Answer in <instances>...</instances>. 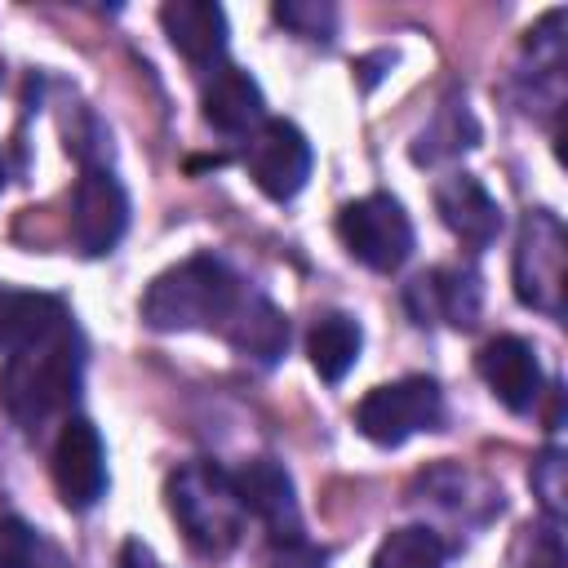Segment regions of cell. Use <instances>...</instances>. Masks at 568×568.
Here are the masks:
<instances>
[{"label":"cell","mask_w":568,"mask_h":568,"mask_svg":"<svg viewBox=\"0 0 568 568\" xmlns=\"http://www.w3.org/2000/svg\"><path fill=\"white\" fill-rule=\"evenodd\" d=\"M244 302V284L209 253H195L151 280L142 293V320L155 333H182V328H226L231 315Z\"/></svg>","instance_id":"1"},{"label":"cell","mask_w":568,"mask_h":568,"mask_svg":"<svg viewBox=\"0 0 568 568\" xmlns=\"http://www.w3.org/2000/svg\"><path fill=\"white\" fill-rule=\"evenodd\" d=\"M80 373H84L80 337H75V324H67L62 333H53L44 342H31V346L4 355L0 399L18 426L36 430L75 399Z\"/></svg>","instance_id":"2"},{"label":"cell","mask_w":568,"mask_h":568,"mask_svg":"<svg viewBox=\"0 0 568 568\" xmlns=\"http://www.w3.org/2000/svg\"><path fill=\"white\" fill-rule=\"evenodd\" d=\"M169 510L191 537V546L209 555H226L240 541L244 528V506L235 497V484L222 466L213 462H186L169 475Z\"/></svg>","instance_id":"3"},{"label":"cell","mask_w":568,"mask_h":568,"mask_svg":"<svg viewBox=\"0 0 568 568\" xmlns=\"http://www.w3.org/2000/svg\"><path fill=\"white\" fill-rule=\"evenodd\" d=\"M564 262H568L564 222L550 209H532L519 222V240H515V293H519V302L559 320L564 315Z\"/></svg>","instance_id":"4"},{"label":"cell","mask_w":568,"mask_h":568,"mask_svg":"<svg viewBox=\"0 0 568 568\" xmlns=\"http://www.w3.org/2000/svg\"><path fill=\"white\" fill-rule=\"evenodd\" d=\"M337 235L368 271H399L413 253V222L395 195H359L337 213Z\"/></svg>","instance_id":"5"},{"label":"cell","mask_w":568,"mask_h":568,"mask_svg":"<svg viewBox=\"0 0 568 568\" xmlns=\"http://www.w3.org/2000/svg\"><path fill=\"white\" fill-rule=\"evenodd\" d=\"M439 417H444V395L430 377H399V382L373 386L355 408L359 435L382 448H395L408 435L439 426Z\"/></svg>","instance_id":"6"},{"label":"cell","mask_w":568,"mask_h":568,"mask_svg":"<svg viewBox=\"0 0 568 568\" xmlns=\"http://www.w3.org/2000/svg\"><path fill=\"white\" fill-rule=\"evenodd\" d=\"M244 169L271 200H293L311 178V142L293 120H262L244 142Z\"/></svg>","instance_id":"7"},{"label":"cell","mask_w":568,"mask_h":568,"mask_svg":"<svg viewBox=\"0 0 568 568\" xmlns=\"http://www.w3.org/2000/svg\"><path fill=\"white\" fill-rule=\"evenodd\" d=\"M129 231V195L115 173L84 169L71 191V240L84 257L111 253Z\"/></svg>","instance_id":"8"},{"label":"cell","mask_w":568,"mask_h":568,"mask_svg":"<svg viewBox=\"0 0 568 568\" xmlns=\"http://www.w3.org/2000/svg\"><path fill=\"white\" fill-rule=\"evenodd\" d=\"M53 488L62 506L93 510L106 493V448L89 417H67L53 444Z\"/></svg>","instance_id":"9"},{"label":"cell","mask_w":568,"mask_h":568,"mask_svg":"<svg viewBox=\"0 0 568 568\" xmlns=\"http://www.w3.org/2000/svg\"><path fill=\"white\" fill-rule=\"evenodd\" d=\"M235 497L244 506V515H257L275 541H302V510H297V493H293V479L280 462L271 457H253L244 462L235 475Z\"/></svg>","instance_id":"10"},{"label":"cell","mask_w":568,"mask_h":568,"mask_svg":"<svg viewBox=\"0 0 568 568\" xmlns=\"http://www.w3.org/2000/svg\"><path fill=\"white\" fill-rule=\"evenodd\" d=\"M479 377L484 386L497 395V404H506L510 413H528L537 399H541V364L532 355V346L515 333H501L493 337L484 351H479Z\"/></svg>","instance_id":"11"},{"label":"cell","mask_w":568,"mask_h":568,"mask_svg":"<svg viewBox=\"0 0 568 568\" xmlns=\"http://www.w3.org/2000/svg\"><path fill=\"white\" fill-rule=\"evenodd\" d=\"M200 106H204V120L217 129V133H253L262 120H266V98L257 89V80L244 71V67H231V62H217L200 89Z\"/></svg>","instance_id":"12"},{"label":"cell","mask_w":568,"mask_h":568,"mask_svg":"<svg viewBox=\"0 0 568 568\" xmlns=\"http://www.w3.org/2000/svg\"><path fill=\"white\" fill-rule=\"evenodd\" d=\"M160 27L169 44L195 67L213 71L226 53V13L213 0H169L160 9Z\"/></svg>","instance_id":"13"},{"label":"cell","mask_w":568,"mask_h":568,"mask_svg":"<svg viewBox=\"0 0 568 568\" xmlns=\"http://www.w3.org/2000/svg\"><path fill=\"white\" fill-rule=\"evenodd\" d=\"M435 209H439L444 226H448L457 240H466L470 248L493 244L497 231H501V209H497V200H493V195L484 191V182L470 178V173H448V178L435 186Z\"/></svg>","instance_id":"14"},{"label":"cell","mask_w":568,"mask_h":568,"mask_svg":"<svg viewBox=\"0 0 568 568\" xmlns=\"http://www.w3.org/2000/svg\"><path fill=\"white\" fill-rule=\"evenodd\" d=\"M67 324H71V315L58 297L0 288V346L4 351H22L31 342H44V337L62 333Z\"/></svg>","instance_id":"15"},{"label":"cell","mask_w":568,"mask_h":568,"mask_svg":"<svg viewBox=\"0 0 568 568\" xmlns=\"http://www.w3.org/2000/svg\"><path fill=\"white\" fill-rule=\"evenodd\" d=\"M222 337H226L244 359L275 364V359L288 351V320H284L262 293H244V302H240V311L231 315V324L222 328Z\"/></svg>","instance_id":"16"},{"label":"cell","mask_w":568,"mask_h":568,"mask_svg":"<svg viewBox=\"0 0 568 568\" xmlns=\"http://www.w3.org/2000/svg\"><path fill=\"white\" fill-rule=\"evenodd\" d=\"M359 346H364V333L351 315L342 311H328L311 324L306 333V355H311V368L324 377V382H342L355 359H359Z\"/></svg>","instance_id":"17"},{"label":"cell","mask_w":568,"mask_h":568,"mask_svg":"<svg viewBox=\"0 0 568 568\" xmlns=\"http://www.w3.org/2000/svg\"><path fill=\"white\" fill-rule=\"evenodd\" d=\"M408 297H426V306L417 311V324L426 320H448V324H475V311H479V293L470 280L453 275V271H430L422 280H413Z\"/></svg>","instance_id":"18"},{"label":"cell","mask_w":568,"mask_h":568,"mask_svg":"<svg viewBox=\"0 0 568 568\" xmlns=\"http://www.w3.org/2000/svg\"><path fill=\"white\" fill-rule=\"evenodd\" d=\"M444 541L439 532L422 528V524H408V528H395L382 537L377 555H373V568H444Z\"/></svg>","instance_id":"19"},{"label":"cell","mask_w":568,"mask_h":568,"mask_svg":"<svg viewBox=\"0 0 568 568\" xmlns=\"http://www.w3.org/2000/svg\"><path fill=\"white\" fill-rule=\"evenodd\" d=\"M40 555V537L31 532V524H22L18 515L0 519V568H36Z\"/></svg>","instance_id":"20"},{"label":"cell","mask_w":568,"mask_h":568,"mask_svg":"<svg viewBox=\"0 0 568 568\" xmlns=\"http://www.w3.org/2000/svg\"><path fill=\"white\" fill-rule=\"evenodd\" d=\"M532 488L550 515L564 510V453L550 448V453H541V462H532Z\"/></svg>","instance_id":"21"},{"label":"cell","mask_w":568,"mask_h":568,"mask_svg":"<svg viewBox=\"0 0 568 568\" xmlns=\"http://www.w3.org/2000/svg\"><path fill=\"white\" fill-rule=\"evenodd\" d=\"M275 18L284 27H293L297 36H311V40L333 31V9H324V4H275Z\"/></svg>","instance_id":"22"},{"label":"cell","mask_w":568,"mask_h":568,"mask_svg":"<svg viewBox=\"0 0 568 568\" xmlns=\"http://www.w3.org/2000/svg\"><path fill=\"white\" fill-rule=\"evenodd\" d=\"M320 564L324 559L306 541H280V550H275V559L266 568H320Z\"/></svg>","instance_id":"23"},{"label":"cell","mask_w":568,"mask_h":568,"mask_svg":"<svg viewBox=\"0 0 568 568\" xmlns=\"http://www.w3.org/2000/svg\"><path fill=\"white\" fill-rule=\"evenodd\" d=\"M120 568H164V564L151 555V546H142V541H124V550H120Z\"/></svg>","instance_id":"24"},{"label":"cell","mask_w":568,"mask_h":568,"mask_svg":"<svg viewBox=\"0 0 568 568\" xmlns=\"http://www.w3.org/2000/svg\"><path fill=\"white\" fill-rule=\"evenodd\" d=\"M0 186H4V160H0Z\"/></svg>","instance_id":"25"}]
</instances>
